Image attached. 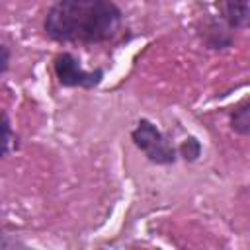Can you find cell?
<instances>
[{"instance_id":"obj_5","label":"cell","mask_w":250,"mask_h":250,"mask_svg":"<svg viewBox=\"0 0 250 250\" xmlns=\"http://www.w3.org/2000/svg\"><path fill=\"white\" fill-rule=\"evenodd\" d=\"M230 27L219 18L217 20H211L207 25H203V39L205 43L209 45V49H227L230 43H232V37H230Z\"/></svg>"},{"instance_id":"obj_6","label":"cell","mask_w":250,"mask_h":250,"mask_svg":"<svg viewBox=\"0 0 250 250\" xmlns=\"http://www.w3.org/2000/svg\"><path fill=\"white\" fill-rule=\"evenodd\" d=\"M229 125L234 133L250 137V96L232 105V109L229 111Z\"/></svg>"},{"instance_id":"obj_3","label":"cell","mask_w":250,"mask_h":250,"mask_svg":"<svg viewBox=\"0 0 250 250\" xmlns=\"http://www.w3.org/2000/svg\"><path fill=\"white\" fill-rule=\"evenodd\" d=\"M53 70L57 76V82L64 88H82V90H92L104 80V70L94 68L86 70L80 61L72 53H59L53 59Z\"/></svg>"},{"instance_id":"obj_2","label":"cell","mask_w":250,"mask_h":250,"mask_svg":"<svg viewBox=\"0 0 250 250\" xmlns=\"http://www.w3.org/2000/svg\"><path fill=\"white\" fill-rule=\"evenodd\" d=\"M131 141L148 162L158 166H170L180 156L178 146H174L150 119H141L137 123V127L131 131Z\"/></svg>"},{"instance_id":"obj_1","label":"cell","mask_w":250,"mask_h":250,"mask_svg":"<svg viewBox=\"0 0 250 250\" xmlns=\"http://www.w3.org/2000/svg\"><path fill=\"white\" fill-rule=\"evenodd\" d=\"M43 29L49 39L64 45L109 43L123 31V12L113 0H57Z\"/></svg>"},{"instance_id":"obj_4","label":"cell","mask_w":250,"mask_h":250,"mask_svg":"<svg viewBox=\"0 0 250 250\" xmlns=\"http://www.w3.org/2000/svg\"><path fill=\"white\" fill-rule=\"evenodd\" d=\"M219 18L230 29L250 27V0H219Z\"/></svg>"},{"instance_id":"obj_8","label":"cell","mask_w":250,"mask_h":250,"mask_svg":"<svg viewBox=\"0 0 250 250\" xmlns=\"http://www.w3.org/2000/svg\"><path fill=\"white\" fill-rule=\"evenodd\" d=\"M2 129H4V139H2V152L4 156H8L12 150L18 148V137H14L12 133V127H10V119H8V113L4 111L2 113Z\"/></svg>"},{"instance_id":"obj_9","label":"cell","mask_w":250,"mask_h":250,"mask_svg":"<svg viewBox=\"0 0 250 250\" xmlns=\"http://www.w3.org/2000/svg\"><path fill=\"white\" fill-rule=\"evenodd\" d=\"M0 51H2V61H0V72L2 74H6L8 72V68H10V47L4 43L2 47H0Z\"/></svg>"},{"instance_id":"obj_7","label":"cell","mask_w":250,"mask_h":250,"mask_svg":"<svg viewBox=\"0 0 250 250\" xmlns=\"http://www.w3.org/2000/svg\"><path fill=\"white\" fill-rule=\"evenodd\" d=\"M178 154L186 160V162H195L201 156V143L195 137H186L180 145H178Z\"/></svg>"}]
</instances>
